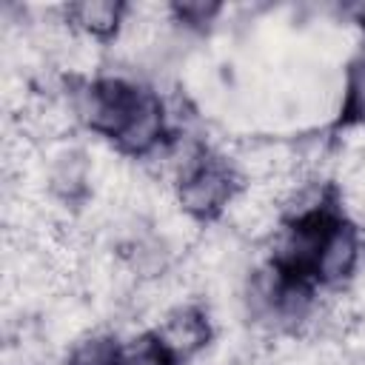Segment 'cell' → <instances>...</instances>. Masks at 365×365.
<instances>
[{
    "instance_id": "cell-1",
    "label": "cell",
    "mask_w": 365,
    "mask_h": 365,
    "mask_svg": "<svg viewBox=\"0 0 365 365\" xmlns=\"http://www.w3.org/2000/svg\"><path fill=\"white\" fill-rule=\"evenodd\" d=\"M240 188H242V180L237 177L231 163L225 157L205 154L171 185V194L177 208L185 217H191L194 222H214L225 217Z\"/></svg>"
},
{
    "instance_id": "cell-2",
    "label": "cell",
    "mask_w": 365,
    "mask_h": 365,
    "mask_svg": "<svg viewBox=\"0 0 365 365\" xmlns=\"http://www.w3.org/2000/svg\"><path fill=\"white\" fill-rule=\"evenodd\" d=\"M362 265V228L336 214L317 245V257L311 265V279L328 291H342L359 274Z\"/></svg>"
},
{
    "instance_id": "cell-3",
    "label": "cell",
    "mask_w": 365,
    "mask_h": 365,
    "mask_svg": "<svg viewBox=\"0 0 365 365\" xmlns=\"http://www.w3.org/2000/svg\"><path fill=\"white\" fill-rule=\"evenodd\" d=\"M163 348L177 359H194L205 354V348L214 342V322L208 311L197 302H180L168 308L163 317H157V325L151 331Z\"/></svg>"
},
{
    "instance_id": "cell-4",
    "label": "cell",
    "mask_w": 365,
    "mask_h": 365,
    "mask_svg": "<svg viewBox=\"0 0 365 365\" xmlns=\"http://www.w3.org/2000/svg\"><path fill=\"white\" fill-rule=\"evenodd\" d=\"M128 6L117 0H83L66 6V20L74 34L97 43V40H117L125 26Z\"/></svg>"
},
{
    "instance_id": "cell-5",
    "label": "cell",
    "mask_w": 365,
    "mask_h": 365,
    "mask_svg": "<svg viewBox=\"0 0 365 365\" xmlns=\"http://www.w3.org/2000/svg\"><path fill=\"white\" fill-rule=\"evenodd\" d=\"M339 120L348 128H365V46L354 51L339 86Z\"/></svg>"
},
{
    "instance_id": "cell-6",
    "label": "cell",
    "mask_w": 365,
    "mask_h": 365,
    "mask_svg": "<svg viewBox=\"0 0 365 365\" xmlns=\"http://www.w3.org/2000/svg\"><path fill=\"white\" fill-rule=\"evenodd\" d=\"M120 345L114 334L108 331H88L80 339L68 345L66 362L63 365H117L120 359Z\"/></svg>"
},
{
    "instance_id": "cell-7",
    "label": "cell",
    "mask_w": 365,
    "mask_h": 365,
    "mask_svg": "<svg viewBox=\"0 0 365 365\" xmlns=\"http://www.w3.org/2000/svg\"><path fill=\"white\" fill-rule=\"evenodd\" d=\"M117 365H174V356L163 348V342L148 331L120 345Z\"/></svg>"
}]
</instances>
